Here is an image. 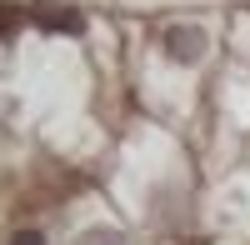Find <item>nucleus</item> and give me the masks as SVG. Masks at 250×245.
Masks as SVG:
<instances>
[{
	"instance_id": "1",
	"label": "nucleus",
	"mask_w": 250,
	"mask_h": 245,
	"mask_svg": "<svg viewBox=\"0 0 250 245\" xmlns=\"http://www.w3.org/2000/svg\"><path fill=\"white\" fill-rule=\"evenodd\" d=\"M165 45H170V55H175V60H200L205 35H200L195 25H175L170 35H165Z\"/></svg>"
},
{
	"instance_id": "2",
	"label": "nucleus",
	"mask_w": 250,
	"mask_h": 245,
	"mask_svg": "<svg viewBox=\"0 0 250 245\" xmlns=\"http://www.w3.org/2000/svg\"><path fill=\"white\" fill-rule=\"evenodd\" d=\"M35 25L40 30H65V35H75L85 20H80L75 10H60V5H35Z\"/></svg>"
},
{
	"instance_id": "3",
	"label": "nucleus",
	"mask_w": 250,
	"mask_h": 245,
	"mask_svg": "<svg viewBox=\"0 0 250 245\" xmlns=\"http://www.w3.org/2000/svg\"><path fill=\"white\" fill-rule=\"evenodd\" d=\"M75 245H125V240H120L115 230H90V235H80Z\"/></svg>"
},
{
	"instance_id": "4",
	"label": "nucleus",
	"mask_w": 250,
	"mask_h": 245,
	"mask_svg": "<svg viewBox=\"0 0 250 245\" xmlns=\"http://www.w3.org/2000/svg\"><path fill=\"white\" fill-rule=\"evenodd\" d=\"M10 245H45V240H40L35 230H20V235H10Z\"/></svg>"
}]
</instances>
